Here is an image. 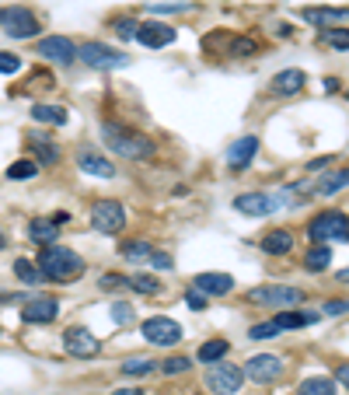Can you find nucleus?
Masks as SVG:
<instances>
[{
  "instance_id": "obj_8",
  "label": "nucleus",
  "mask_w": 349,
  "mask_h": 395,
  "mask_svg": "<svg viewBox=\"0 0 349 395\" xmlns=\"http://www.w3.org/2000/svg\"><path fill=\"white\" fill-rule=\"evenodd\" d=\"M241 381H245V374H241V367H235V364H213L210 371H206V388L213 392V395H235V392H241Z\"/></svg>"
},
{
  "instance_id": "obj_16",
  "label": "nucleus",
  "mask_w": 349,
  "mask_h": 395,
  "mask_svg": "<svg viewBox=\"0 0 349 395\" xmlns=\"http://www.w3.org/2000/svg\"><path fill=\"white\" fill-rule=\"evenodd\" d=\"M133 39H140V46H147V49H161V46L174 42V28L161 25V21H143V25H137Z\"/></svg>"
},
{
  "instance_id": "obj_32",
  "label": "nucleus",
  "mask_w": 349,
  "mask_h": 395,
  "mask_svg": "<svg viewBox=\"0 0 349 395\" xmlns=\"http://www.w3.org/2000/svg\"><path fill=\"white\" fill-rule=\"evenodd\" d=\"M14 276L21 280V284H46V276L39 273V266L28 262V259H18L14 262Z\"/></svg>"
},
{
  "instance_id": "obj_37",
  "label": "nucleus",
  "mask_w": 349,
  "mask_h": 395,
  "mask_svg": "<svg viewBox=\"0 0 349 395\" xmlns=\"http://www.w3.org/2000/svg\"><path fill=\"white\" fill-rule=\"evenodd\" d=\"M98 287H101V291H119V287H126V276H119V273H101Z\"/></svg>"
},
{
  "instance_id": "obj_18",
  "label": "nucleus",
  "mask_w": 349,
  "mask_h": 395,
  "mask_svg": "<svg viewBox=\"0 0 349 395\" xmlns=\"http://www.w3.org/2000/svg\"><path fill=\"white\" fill-rule=\"evenodd\" d=\"M196 291L223 298V294L235 291V276H230V273H199L196 276Z\"/></svg>"
},
{
  "instance_id": "obj_3",
  "label": "nucleus",
  "mask_w": 349,
  "mask_h": 395,
  "mask_svg": "<svg viewBox=\"0 0 349 395\" xmlns=\"http://www.w3.org/2000/svg\"><path fill=\"white\" fill-rule=\"evenodd\" d=\"M248 305H259V308H297V305H304V291L301 287H283V284H266V287H252L248 291Z\"/></svg>"
},
{
  "instance_id": "obj_41",
  "label": "nucleus",
  "mask_w": 349,
  "mask_h": 395,
  "mask_svg": "<svg viewBox=\"0 0 349 395\" xmlns=\"http://www.w3.org/2000/svg\"><path fill=\"white\" fill-rule=\"evenodd\" d=\"M325 42H328V46H335V49H342V52H346V46H349V35H346V32H342V28H339V32H325Z\"/></svg>"
},
{
  "instance_id": "obj_17",
  "label": "nucleus",
  "mask_w": 349,
  "mask_h": 395,
  "mask_svg": "<svg viewBox=\"0 0 349 395\" xmlns=\"http://www.w3.org/2000/svg\"><path fill=\"white\" fill-rule=\"evenodd\" d=\"M77 168L81 172H88V175H94V179H112L115 175V168H112V161L108 157H101L98 151H77Z\"/></svg>"
},
{
  "instance_id": "obj_34",
  "label": "nucleus",
  "mask_w": 349,
  "mask_h": 395,
  "mask_svg": "<svg viewBox=\"0 0 349 395\" xmlns=\"http://www.w3.org/2000/svg\"><path fill=\"white\" fill-rule=\"evenodd\" d=\"M283 329L276 325V322H259V325H252L248 329V340H276Z\"/></svg>"
},
{
  "instance_id": "obj_19",
  "label": "nucleus",
  "mask_w": 349,
  "mask_h": 395,
  "mask_svg": "<svg viewBox=\"0 0 349 395\" xmlns=\"http://www.w3.org/2000/svg\"><path fill=\"white\" fill-rule=\"evenodd\" d=\"M304 84H308V74L297 70V67L279 70V74L272 77V91H276V95H297V91H304Z\"/></svg>"
},
{
  "instance_id": "obj_24",
  "label": "nucleus",
  "mask_w": 349,
  "mask_h": 395,
  "mask_svg": "<svg viewBox=\"0 0 349 395\" xmlns=\"http://www.w3.org/2000/svg\"><path fill=\"white\" fill-rule=\"evenodd\" d=\"M32 119L49 123V126H63L67 123V108L63 105H32Z\"/></svg>"
},
{
  "instance_id": "obj_22",
  "label": "nucleus",
  "mask_w": 349,
  "mask_h": 395,
  "mask_svg": "<svg viewBox=\"0 0 349 395\" xmlns=\"http://www.w3.org/2000/svg\"><path fill=\"white\" fill-rule=\"evenodd\" d=\"M56 235H60V224H56L52 217H42V220H32V224H28V238L39 242V245L56 242Z\"/></svg>"
},
{
  "instance_id": "obj_28",
  "label": "nucleus",
  "mask_w": 349,
  "mask_h": 395,
  "mask_svg": "<svg viewBox=\"0 0 349 395\" xmlns=\"http://www.w3.org/2000/svg\"><path fill=\"white\" fill-rule=\"evenodd\" d=\"M227 350H230L227 340H210V343L199 347V364H217V360L227 357Z\"/></svg>"
},
{
  "instance_id": "obj_38",
  "label": "nucleus",
  "mask_w": 349,
  "mask_h": 395,
  "mask_svg": "<svg viewBox=\"0 0 349 395\" xmlns=\"http://www.w3.org/2000/svg\"><path fill=\"white\" fill-rule=\"evenodd\" d=\"M137 25H140V21H133V18H119L112 28H115V35H119V39H133V35H137Z\"/></svg>"
},
{
  "instance_id": "obj_39",
  "label": "nucleus",
  "mask_w": 349,
  "mask_h": 395,
  "mask_svg": "<svg viewBox=\"0 0 349 395\" xmlns=\"http://www.w3.org/2000/svg\"><path fill=\"white\" fill-rule=\"evenodd\" d=\"M21 70V60L14 52H0V74H18Z\"/></svg>"
},
{
  "instance_id": "obj_45",
  "label": "nucleus",
  "mask_w": 349,
  "mask_h": 395,
  "mask_svg": "<svg viewBox=\"0 0 349 395\" xmlns=\"http://www.w3.org/2000/svg\"><path fill=\"white\" fill-rule=\"evenodd\" d=\"M130 318H133L130 305H123V301H119V305H115V322H130Z\"/></svg>"
},
{
  "instance_id": "obj_13",
  "label": "nucleus",
  "mask_w": 349,
  "mask_h": 395,
  "mask_svg": "<svg viewBox=\"0 0 349 395\" xmlns=\"http://www.w3.org/2000/svg\"><path fill=\"white\" fill-rule=\"evenodd\" d=\"M255 154H259V137L252 133V137H241V140H235L227 147V168L235 175H241L245 168H252V161H255Z\"/></svg>"
},
{
  "instance_id": "obj_35",
  "label": "nucleus",
  "mask_w": 349,
  "mask_h": 395,
  "mask_svg": "<svg viewBox=\"0 0 349 395\" xmlns=\"http://www.w3.org/2000/svg\"><path fill=\"white\" fill-rule=\"evenodd\" d=\"M189 367H192L189 357H168V360H161V371H164V374H182V371H189Z\"/></svg>"
},
{
  "instance_id": "obj_26",
  "label": "nucleus",
  "mask_w": 349,
  "mask_h": 395,
  "mask_svg": "<svg viewBox=\"0 0 349 395\" xmlns=\"http://www.w3.org/2000/svg\"><path fill=\"white\" fill-rule=\"evenodd\" d=\"M346 179H349V175H346V168H339V172H328V175L315 186V193H318V196H335V193L346 189Z\"/></svg>"
},
{
  "instance_id": "obj_12",
  "label": "nucleus",
  "mask_w": 349,
  "mask_h": 395,
  "mask_svg": "<svg viewBox=\"0 0 349 395\" xmlns=\"http://www.w3.org/2000/svg\"><path fill=\"white\" fill-rule=\"evenodd\" d=\"M241 374L252 378V381H259V385H269V381H276L283 374V360L272 357V354H255L252 360H245V371Z\"/></svg>"
},
{
  "instance_id": "obj_6",
  "label": "nucleus",
  "mask_w": 349,
  "mask_h": 395,
  "mask_svg": "<svg viewBox=\"0 0 349 395\" xmlns=\"http://www.w3.org/2000/svg\"><path fill=\"white\" fill-rule=\"evenodd\" d=\"M91 224H94V231H101V235L123 231V228H126V210H123V203H115V200H98L94 210H91Z\"/></svg>"
},
{
  "instance_id": "obj_29",
  "label": "nucleus",
  "mask_w": 349,
  "mask_h": 395,
  "mask_svg": "<svg viewBox=\"0 0 349 395\" xmlns=\"http://www.w3.org/2000/svg\"><path fill=\"white\" fill-rule=\"evenodd\" d=\"M297 395H339V388L328 378H308V381H301Z\"/></svg>"
},
{
  "instance_id": "obj_20",
  "label": "nucleus",
  "mask_w": 349,
  "mask_h": 395,
  "mask_svg": "<svg viewBox=\"0 0 349 395\" xmlns=\"http://www.w3.org/2000/svg\"><path fill=\"white\" fill-rule=\"evenodd\" d=\"M28 147L35 151L39 168H42V164H56V161H60V147H56L46 133H28Z\"/></svg>"
},
{
  "instance_id": "obj_33",
  "label": "nucleus",
  "mask_w": 349,
  "mask_h": 395,
  "mask_svg": "<svg viewBox=\"0 0 349 395\" xmlns=\"http://www.w3.org/2000/svg\"><path fill=\"white\" fill-rule=\"evenodd\" d=\"M154 371V360H147V357H130L126 364H123V374H130V378H143V374H150Z\"/></svg>"
},
{
  "instance_id": "obj_7",
  "label": "nucleus",
  "mask_w": 349,
  "mask_h": 395,
  "mask_svg": "<svg viewBox=\"0 0 349 395\" xmlns=\"http://www.w3.org/2000/svg\"><path fill=\"white\" fill-rule=\"evenodd\" d=\"M140 332H143V340L154 343V347H174V343L182 340V325L174 322V318H168V315H154V318H147Z\"/></svg>"
},
{
  "instance_id": "obj_1",
  "label": "nucleus",
  "mask_w": 349,
  "mask_h": 395,
  "mask_svg": "<svg viewBox=\"0 0 349 395\" xmlns=\"http://www.w3.org/2000/svg\"><path fill=\"white\" fill-rule=\"evenodd\" d=\"M39 273L52 284H70L77 273H84V259L67 245H42L39 252Z\"/></svg>"
},
{
  "instance_id": "obj_5",
  "label": "nucleus",
  "mask_w": 349,
  "mask_h": 395,
  "mask_svg": "<svg viewBox=\"0 0 349 395\" xmlns=\"http://www.w3.org/2000/svg\"><path fill=\"white\" fill-rule=\"evenodd\" d=\"M308 235H311V242H346L349 238V228H346V213H335V210H328V213H318L315 220H311V228H308Z\"/></svg>"
},
{
  "instance_id": "obj_48",
  "label": "nucleus",
  "mask_w": 349,
  "mask_h": 395,
  "mask_svg": "<svg viewBox=\"0 0 349 395\" xmlns=\"http://www.w3.org/2000/svg\"><path fill=\"white\" fill-rule=\"evenodd\" d=\"M112 395H143V392H140V388H115Z\"/></svg>"
},
{
  "instance_id": "obj_31",
  "label": "nucleus",
  "mask_w": 349,
  "mask_h": 395,
  "mask_svg": "<svg viewBox=\"0 0 349 395\" xmlns=\"http://www.w3.org/2000/svg\"><path fill=\"white\" fill-rule=\"evenodd\" d=\"M126 287H133L137 294H161V280H154L150 273H137L126 280Z\"/></svg>"
},
{
  "instance_id": "obj_27",
  "label": "nucleus",
  "mask_w": 349,
  "mask_h": 395,
  "mask_svg": "<svg viewBox=\"0 0 349 395\" xmlns=\"http://www.w3.org/2000/svg\"><path fill=\"white\" fill-rule=\"evenodd\" d=\"M35 175H39V161L35 157H21V161H14L8 168V179L11 182H25V179H35Z\"/></svg>"
},
{
  "instance_id": "obj_49",
  "label": "nucleus",
  "mask_w": 349,
  "mask_h": 395,
  "mask_svg": "<svg viewBox=\"0 0 349 395\" xmlns=\"http://www.w3.org/2000/svg\"><path fill=\"white\" fill-rule=\"evenodd\" d=\"M8 245V238H4V231H0V249H4Z\"/></svg>"
},
{
  "instance_id": "obj_23",
  "label": "nucleus",
  "mask_w": 349,
  "mask_h": 395,
  "mask_svg": "<svg viewBox=\"0 0 349 395\" xmlns=\"http://www.w3.org/2000/svg\"><path fill=\"white\" fill-rule=\"evenodd\" d=\"M290 249H294V235H290V231H269L266 238H262V252L266 256H286Z\"/></svg>"
},
{
  "instance_id": "obj_43",
  "label": "nucleus",
  "mask_w": 349,
  "mask_h": 395,
  "mask_svg": "<svg viewBox=\"0 0 349 395\" xmlns=\"http://www.w3.org/2000/svg\"><path fill=\"white\" fill-rule=\"evenodd\" d=\"M154 15H174V11H192V4H150Z\"/></svg>"
},
{
  "instance_id": "obj_10",
  "label": "nucleus",
  "mask_w": 349,
  "mask_h": 395,
  "mask_svg": "<svg viewBox=\"0 0 349 395\" xmlns=\"http://www.w3.org/2000/svg\"><path fill=\"white\" fill-rule=\"evenodd\" d=\"M286 200L283 196H269V193H241L235 200V210L238 213H248V217H269L283 206Z\"/></svg>"
},
{
  "instance_id": "obj_40",
  "label": "nucleus",
  "mask_w": 349,
  "mask_h": 395,
  "mask_svg": "<svg viewBox=\"0 0 349 395\" xmlns=\"http://www.w3.org/2000/svg\"><path fill=\"white\" fill-rule=\"evenodd\" d=\"M252 52H255L252 39H235V42H230V56H252Z\"/></svg>"
},
{
  "instance_id": "obj_36",
  "label": "nucleus",
  "mask_w": 349,
  "mask_h": 395,
  "mask_svg": "<svg viewBox=\"0 0 349 395\" xmlns=\"http://www.w3.org/2000/svg\"><path fill=\"white\" fill-rule=\"evenodd\" d=\"M126 259H147L150 256V245L147 242H123V249H119Z\"/></svg>"
},
{
  "instance_id": "obj_14",
  "label": "nucleus",
  "mask_w": 349,
  "mask_h": 395,
  "mask_svg": "<svg viewBox=\"0 0 349 395\" xmlns=\"http://www.w3.org/2000/svg\"><path fill=\"white\" fill-rule=\"evenodd\" d=\"M63 347H67L70 357H81V360H88V357H94L101 350L98 347V336L91 329H67L63 332Z\"/></svg>"
},
{
  "instance_id": "obj_11",
  "label": "nucleus",
  "mask_w": 349,
  "mask_h": 395,
  "mask_svg": "<svg viewBox=\"0 0 349 395\" xmlns=\"http://www.w3.org/2000/svg\"><path fill=\"white\" fill-rule=\"evenodd\" d=\"M35 52L46 56L49 64H60V67H67V64L77 60V46H74L70 39H63V35H49V39H42V42L35 46Z\"/></svg>"
},
{
  "instance_id": "obj_4",
  "label": "nucleus",
  "mask_w": 349,
  "mask_h": 395,
  "mask_svg": "<svg viewBox=\"0 0 349 395\" xmlns=\"http://www.w3.org/2000/svg\"><path fill=\"white\" fill-rule=\"evenodd\" d=\"M77 60H84V67H94V70H119V67H130V56L112 49L105 42H84L77 49Z\"/></svg>"
},
{
  "instance_id": "obj_46",
  "label": "nucleus",
  "mask_w": 349,
  "mask_h": 395,
  "mask_svg": "<svg viewBox=\"0 0 349 395\" xmlns=\"http://www.w3.org/2000/svg\"><path fill=\"white\" fill-rule=\"evenodd\" d=\"M325 315H346V301H328L325 305Z\"/></svg>"
},
{
  "instance_id": "obj_15",
  "label": "nucleus",
  "mask_w": 349,
  "mask_h": 395,
  "mask_svg": "<svg viewBox=\"0 0 349 395\" xmlns=\"http://www.w3.org/2000/svg\"><path fill=\"white\" fill-rule=\"evenodd\" d=\"M56 315H60V305H56V298H32V301H25V308H21V318H25L28 325H46V322H52Z\"/></svg>"
},
{
  "instance_id": "obj_42",
  "label": "nucleus",
  "mask_w": 349,
  "mask_h": 395,
  "mask_svg": "<svg viewBox=\"0 0 349 395\" xmlns=\"http://www.w3.org/2000/svg\"><path fill=\"white\" fill-rule=\"evenodd\" d=\"M186 305H189V308H192V311H203V308H206V294H203V291H196V287H192V291H189V294H186Z\"/></svg>"
},
{
  "instance_id": "obj_25",
  "label": "nucleus",
  "mask_w": 349,
  "mask_h": 395,
  "mask_svg": "<svg viewBox=\"0 0 349 395\" xmlns=\"http://www.w3.org/2000/svg\"><path fill=\"white\" fill-rule=\"evenodd\" d=\"M279 329H301V325H311V322H318V315H311V311H294V308H283L276 318H272Z\"/></svg>"
},
{
  "instance_id": "obj_47",
  "label": "nucleus",
  "mask_w": 349,
  "mask_h": 395,
  "mask_svg": "<svg viewBox=\"0 0 349 395\" xmlns=\"http://www.w3.org/2000/svg\"><path fill=\"white\" fill-rule=\"evenodd\" d=\"M332 161H335V157H318V161H311L308 168H311V172H321V168H325V164H332Z\"/></svg>"
},
{
  "instance_id": "obj_2",
  "label": "nucleus",
  "mask_w": 349,
  "mask_h": 395,
  "mask_svg": "<svg viewBox=\"0 0 349 395\" xmlns=\"http://www.w3.org/2000/svg\"><path fill=\"white\" fill-rule=\"evenodd\" d=\"M101 137H105V144L115 154H123L130 161H140V157H150L154 154V140L143 137V133H137V130H130V126H123V123H105L101 126Z\"/></svg>"
},
{
  "instance_id": "obj_9",
  "label": "nucleus",
  "mask_w": 349,
  "mask_h": 395,
  "mask_svg": "<svg viewBox=\"0 0 349 395\" xmlns=\"http://www.w3.org/2000/svg\"><path fill=\"white\" fill-rule=\"evenodd\" d=\"M0 28H4L11 39H28L39 32V21L28 8H4L0 11Z\"/></svg>"
},
{
  "instance_id": "obj_21",
  "label": "nucleus",
  "mask_w": 349,
  "mask_h": 395,
  "mask_svg": "<svg viewBox=\"0 0 349 395\" xmlns=\"http://www.w3.org/2000/svg\"><path fill=\"white\" fill-rule=\"evenodd\" d=\"M301 18L308 25H335V21H346V8H304Z\"/></svg>"
},
{
  "instance_id": "obj_44",
  "label": "nucleus",
  "mask_w": 349,
  "mask_h": 395,
  "mask_svg": "<svg viewBox=\"0 0 349 395\" xmlns=\"http://www.w3.org/2000/svg\"><path fill=\"white\" fill-rule=\"evenodd\" d=\"M147 259H150L157 269H171V266H174V259H171V256H164V252H157V249H150V256H147Z\"/></svg>"
},
{
  "instance_id": "obj_30",
  "label": "nucleus",
  "mask_w": 349,
  "mask_h": 395,
  "mask_svg": "<svg viewBox=\"0 0 349 395\" xmlns=\"http://www.w3.org/2000/svg\"><path fill=\"white\" fill-rule=\"evenodd\" d=\"M328 262H332V252H328L325 245H315V249L304 256V269H308V273H321V269H328Z\"/></svg>"
}]
</instances>
